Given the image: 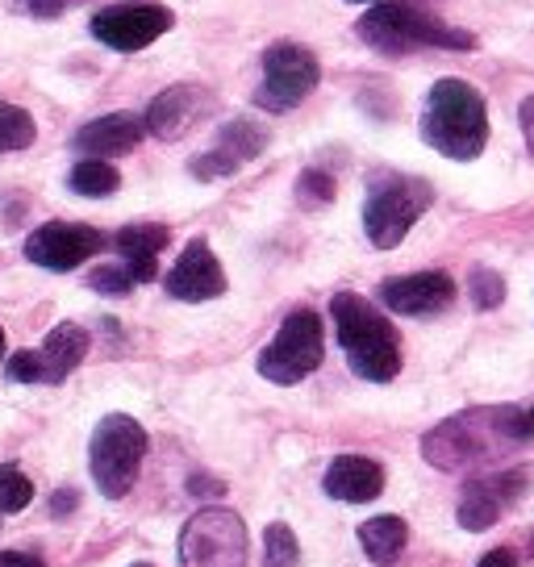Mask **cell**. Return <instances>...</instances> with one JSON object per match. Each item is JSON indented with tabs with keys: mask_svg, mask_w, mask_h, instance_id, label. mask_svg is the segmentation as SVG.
I'll return each mask as SVG.
<instances>
[{
	"mask_svg": "<svg viewBox=\"0 0 534 567\" xmlns=\"http://www.w3.org/2000/svg\"><path fill=\"white\" fill-rule=\"evenodd\" d=\"M526 409L517 405H476L463 409L443 425H434L422 439V455L439 472H468V467H489L505 460L514 446L531 443Z\"/></svg>",
	"mask_w": 534,
	"mask_h": 567,
	"instance_id": "obj_1",
	"label": "cell"
},
{
	"mask_svg": "<svg viewBox=\"0 0 534 567\" xmlns=\"http://www.w3.org/2000/svg\"><path fill=\"white\" fill-rule=\"evenodd\" d=\"M356 34L380 54H410V51H472L476 38L468 30L446 25L427 0H380L356 21Z\"/></svg>",
	"mask_w": 534,
	"mask_h": 567,
	"instance_id": "obj_2",
	"label": "cell"
},
{
	"mask_svg": "<svg viewBox=\"0 0 534 567\" xmlns=\"http://www.w3.org/2000/svg\"><path fill=\"white\" fill-rule=\"evenodd\" d=\"M330 318H335L342 354H347V363H351V372L359 380H372V384L397 380V372H401V338H397L392 321L372 301H363L359 292H335Z\"/></svg>",
	"mask_w": 534,
	"mask_h": 567,
	"instance_id": "obj_3",
	"label": "cell"
},
{
	"mask_svg": "<svg viewBox=\"0 0 534 567\" xmlns=\"http://www.w3.org/2000/svg\"><path fill=\"white\" fill-rule=\"evenodd\" d=\"M422 138L446 159H481L489 142V109L468 80H439L422 109Z\"/></svg>",
	"mask_w": 534,
	"mask_h": 567,
	"instance_id": "obj_4",
	"label": "cell"
},
{
	"mask_svg": "<svg viewBox=\"0 0 534 567\" xmlns=\"http://www.w3.org/2000/svg\"><path fill=\"white\" fill-rule=\"evenodd\" d=\"M434 205V188L427 179L405 176V172H376L368 179V200H363V230L376 250H392L405 243L413 221Z\"/></svg>",
	"mask_w": 534,
	"mask_h": 567,
	"instance_id": "obj_5",
	"label": "cell"
},
{
	"mask_svg": "<svg viewBox=\"0 0 534 567\" xmlns=\"http://www.w3.org/2000/svg\"><path fill=\"white\" fill-rule=\"evenodd\" d=\"M146 455V430L134 417L125 413H109L101 417L96 434H92V451H89V467L96 488L109 496V501H122L134 480H138V467H143Z\"/></svg>",
	"mask_w": 534,
	"mask_h": 567,
	"instance_id": "obj_6",
	"label": "cell"
},
{
	"mask_svg": "<svg viewBox=\"0 0 534 567\" xmlns=\"http://www.w3.org/2000/svg\"><path fill=\"white\" fill-rule=\"evenodd\" d=\"M326 354V334H321V318L314 309H292L276 338L259 351V375L271 384H301L305 375L321 368Z\"/></svg>",
	"mask_w": 534,
	"mask_h": 567,
	"instance_id": "obj_7",
	"label": "cell"
},
{
	"mask_svg": "<svg viewBox=\"0 0 534 567\" xmlns=\"http://www.w3.org/2000/svg\"><path fill=\"white\" fill-rule=\"evenodd\" d=\"M321 63L301 42H271L264 51V84L255 92V105L267 113H288L318 89Z\"/></svg>",
	"mask_w": 534,
	"mask_h": 567,
	"instance_id": "obj_8",
	"label": "cell"
},
{
	"mask_svg": "<svg viewBox=\"0 0 534 567\" xmlns=\"http://www.w3.org/2000/svg\"><path fill=\"white\" fill-rule=\"evenodd\" d=\"M179 567H247V526L230 509H201L179 534Z\"/></svg>",
	"mask_w": 534,
	"mask_h": 567,
	"instance_id": "obj_9",
	"label": "cell"
},
{
	"mask_svg": "<svg viewBox=\"0 0 534 567\" xmlns=\"http://www.w3.org/2000/svg\"><path fill=\"white\" fill-rule=\"evenodd\" d=\"M89 354V330L75 321H59L38 351H18L9 359V380L18 384H63Z\"/></svg>",
	"mask_w": 534,
	"mask_h": 567,
	"instance_id": "obj_10",
	"label": "cell"
},
{
	"mask_svg": "<svg viewBox=\"0 0 534 567\" xmlns=\"http://www.w3.org/2000/svg\"><path fill=\"white\" fill-rule=\"evenodd\" d=\"M176 25V13L167 4H151V0H125V4H109L92 18V38L105 42L109 51H146L155 38H163Z\"/></svg>",
	"mask_w": 534,
	"mask_h": 567,
	"instance_id": "obj_11",
	"label": "cell"
},
{
	"mask_svg": "<svg viewBox=\"0 0 534 567\" xmlns=\"http://www.w3.org/2000/svg\"><path fill=\"white\" fill-rule=\"evenodd\" d=\"M105 243V234L84 221H47L25 238V259L47 271H75L80 264H89L92 255H101Z\"/></svg>",
	"mask_w": 534,
	"mask_h": 567,
	"instance_id": "obj_12",
	"label": "cell"
},
{
	"mask_svg": "<svg viewBox=\"0 0 534 567\" xmlns=\"http://www.w3.org/2000/svg\"><path fill=\"white\" fill-rule=\"evenodd\" d=\"M531 480L522 472H484V476L468 480V488L460 493L455 517H460L463 530L481 534L489 526H497V517L505 514V505H514L517 496L526 493Z\"/></svg>",
	"mask_w": 534,
	"mask_h": 567,
	"instance_id": "obj_13",
	"label": "cell"
},
{
	"mask_svg": "<svg viewBox=\"0 0 534 567\" xmlns=\"http://www.w3.org/2000/svg\"><path fill=\"white\" fill-rule=\"evenodd\" d=\"M451 301H455V280L446 271H413L380 284V305L401 318H434Z\"/></svg>",
	"mask_w": 534,
	"mask_h": 567,
	"instance_id": "obj_14",
	"label": "cell"
},
{
	"mask_svg": "<svg viewBox=\"0 0 534 567\" xmlns=\"http://www.w3.org/2000/svg\"><path fill=\"white\" fill-rule=\"evenodd\" d=\"M217 96L201 84H176V89L160 92L151 109H146V134L160 142H179L196 122H205L214 113Z\"/></svg>",
	"mask_w": 534,
	"mask_h": 567,
	"instance_id": "obj_15",
	"label": "cell"
},
{
	"mask_svg": "<svg viewBox=\"0 0 534 567\" xmlns=\"http://www.w3.org/2000/svg\"><path fill=\"white\" fill-rule=\"evenodd\" d=\"M163 288H167V297H176V301H193V305L217 301V297L226 292V271L217 264L214 247H209L205 238H193L188 247L179 250V259L172 264Z\"/></svg>",
	"mask_w": 534,
	"mask_h": 567,
	"instance_id": "obj_16",
	"label": "cell"
},
{
	"mask_svg": "<svg viewBox=\"0 0 534 567\" xmlns=\"http://www.w3.org/2000/svg\"><path fill=\"white\" fill-rule=\"evenodd\" d=\"M267 146V134L259 130L255 122H247V117H238V122L222 125V134H217V146L209 151V155H196L193 163H188V172H193L196 179H217V176H234L243 163H250L259 151Z\"/></svg>",
	"mask_w": 534,
	"mask_h": 567,
	"instance_id": "obj_17",
	"label": "cell"
},
{
	"mask_svg": "<svg viewBox=\"0 0 534 567\" xmlns=\"http://www.w3.org/2000/svg\"><path fill=\"white\" fill-rule=\"evenodd\" d=\"M146 134V117L138 113H105L89 122L72 138V146L84 159H113V155H130Z\"/></svg>",
	"mask_w": 534,
	"mask_h": 567,
	"instance_id": "obj_18",
	"label": "cell"
},
{
	"mask_svg": "<svg viewBox=\"0 0 534 567\" xmlns=\"http://www.w3.org/2000/svg\"><path fill=\"white\" fill-rule=\"evenodd\" d=\"M321 488H326V496L347 501V505H368V501L384 493V467L368 460V455H339L326 467Z\"/></svg>",
	"mask_w": 534,
	"mask_h": 567,
	"instance_id": "obj_19",
	"label": "cell"
},
{
	"mask_svg": "<svg viewBox=\"0 0 534 567\" xmlns=\"http://www.w3.org/2000/svg\"><path fill=\"white\" fill-rule=\"evenodd\" d=\"M172 243V230L167 226H155V221H138V226H125L117 230L113 247L122 255V264L130 267V276L138 284H151L160 276V250Z\"/></svg>",
	"mask_w": 534,
	"mask_h": 567,
	"instance_id": "obj_20",
	"label": "cell"
},
{
	"mask_svg": "<svg viewBox=\"0 0 534 567\" xmlns=\"http://www.w3.org/2000/svg\"><path fill=\"white\" fill-rule=\"evenodd\" d=\"M405 543H410V526L397 514L372 517V522L359 526V547L368 550V559H376L380 567H389L405 550Z\"/></svg>",
	"mask_w": 534,
	"mask_h": 567,
	"instance_id": "obj_21",
	"label": "cell"
},
{
	"mask_svg": "<svg viewBox=\"0 0 534 567\" xmlns=\"http://www.w3.org/2000/svg\"><path fill=\"white\" fill-rule=\"evenodd\" d=\"M68 184H72V193H80V196H113L122 188V176H117V167L105 159H80L72 167Z\"/></svg>",
	"mask_w": 534,
	"mask_h": 567,
	"instance_id": "obj_22",
	"label": "cell"
},
{
	"mask_svg": "<svg viewBox=\"0 0 534 567\" xmlns=\"http://www.w3.org/2000/svg\"><path fill=\"white\" fill-rule=\"evenodd\" d=\"M34 138H38L34 117H30L21 105L0 101V155H9V151H25V146H34Z\"/></svg>",
	"mask_w": 534,
	"mask_h": 567,
	"instance_id": "obj_23",
	"label": "cell"
},
{
	"mask_svg": "<svg viewBox=\"0 0 534 567\" xmlns=\"http://www.w3.org/2000/svg\"><path fill=\"white\" fill-rule=\"evenodd\" d=\"M301 547H297V534L285 522H271L264 534V567H297Z\"/></svg>",
	"mask_w": 534,
	"mask_h": 567,
	"instance_id": "obj_24",
	"label": "cell"
},
{
	"mask_svg": "<svg viewBox=\"0 0 534 567\" xmlns=\"http://www.w3.org/2000/svg\"><path fill=\"white\" fill-rule=\"evenodd\" d=\"M34 501V484L18 467H0V514H21Z\"/></svg>",
	"mask_w": 534,
	"mask_h": 567,
	"instance_id": "obj_25",
	"label": "cell"
},
{
	"mask_svg": "<svg viewBox=\"0 0 534 567\" xmlns=\"http://www.w3.org/2000/svg\"><path fill=\"white\" fill-rule=\"evenodd\" d=\"M468 292H472V305H476V309H497V305L505 301V280H501L493 267H472Z\"/></svg>",
	"mask_w": 534,
	"mask_h": 567,
	"instance_id": "obj_26",
	"label": "cell"
},
{
	"mask_svg": "<svg viewBox=\"0 0 534 567\" xmlns=\"http://www.w3.org/2000/svg\"><path fill=\"white\" fill-rule=\"evenodd\" d=\"M297 200H301L305 209L330 205V200H335V179L326 176V172H318V167H309V172H301V179H297Z\"/></svg>",
	"mask_w": 534,
	"mask_h": 567,
	"instance_id": "obj_27",
	"label": "cell"
},
{
	"mask_svg": "<svg viewBox=\"0 0 534 567\" xmlns=\"http://www.w3.org/2000/svg\"><path fill=\"white\" fill-rule=\"evenodd\" d=\"M89 284L96 288V292H105V297H125L138 280L130 276V267L125 264H105V267H96V271H92Z\"/></svg>",
	"mask_w": 534,
	"mask_h": 567,
	"instance_id": "obj_28",
	"label": "cell"
},
{
	"mask_svg": "<svg viewBox=\"0 0 534 567\" xmlns=\"http://www.w3.org/2000/svg\"><path fill=\"white\" fill-rule=\"evenodd\" d=\"M25 13H34V18H59L63 9H68V0H18Z\"/></svg>",
	"mask_w": 534,
	"mask_h": 567,
	"instance_id": "obj_29",
	"label": "cell"
},
{
	"mask_svg": "<svg viewBox=\"0 0 534 567\" xmlns=\"http://www.w3.org/2000/svg\"><path fill=\"white\" fill-rule=\"evenodd\" d=\"M75 505H80V496H75V488H59V493L51 496V514H54V517L72 514Z\"/></svg>",
	"mask_w": 534,
	"mask_h": 567,
	"instance_id": "obj_30",
	"label": "cell"
},
{
	"mask_svg": "<svg viewBox=\"0 0 534 567\" xmlns=\"http://www.w3.org/2000/svg\"><path fill=\"white\" fill-rule=\"evenodd\" d=\"M517 122H522L526 146H531V155H534V96H526V101H522V109H517Z\"/></svg>",
	"mask_w": 534,
	"mask_h": 567,
	"instance_id": "obj_31",
	"label": "cell"
},
{
	"mask_svg": "<svg viewBox=\"0 0 534 567\" xmlns=\"http://www.w3.org/2000/svg\"><path fill=\"white\" fill-rule=\"evenodd\" d=\"M0 567H47L38 555H21V550H0Z\"/></svg>",
	"mask_w": 534,
	"mask_h": 567,
	"instance_id": "obj_32",
	"label": "cell"
},
{
	"mask_svg": "<svg viewBox=\"0 0 534 567\" xmlns=\"http://www.w3.org/2000/svg\"><path fill=\"white\" fill-rule=\"evenodd\" d=\"M476 567H517V555L510 547H497V550H489Z\"/></svg>",
	"mask_w": 534,
	"mask_h": 567,
	"instance_id": "obj_33",
	"label": "cell"
},
{
	"mask_svg": "<svg viewBox=\"0 0 534 567\" xmlns=\"http://www.w3.org/2000/svg\"><path fill=\"white\" fill-rule=\"evenodd\" d=\"M526 425H531V434H534V405L526 409Z\"/></svg>",
	"mask_w": 534,
	"mask_h": 567,
	"instance_id": "obj_34",
	"label": "cell"
},
{
	"mask_svg": "<svg viewBox=\"0 0 534 567\" xmlns=\"http://www.w3.org/2000/svg\"><path fill=\"white\" fill-rule=\"evenodd\" d=\"M72 4H80V0H68V9H72ZM92 4H101V0H92ZM113 4H125V0H113Z\"/></svg>",
	"mask_w": 534,
	"mask_h": 567,
	"instance_id": "obj_35",
	"label": "cell"
},
{
	"mask_svg": "<svg viewBox=\"0 0 534 567\" xmlns=\"http://www.w3.org/2000/svg\"><path fill=\"white\" fill-rule=\"evenodd\" d=\"M0 359H4V330H0Z\"/></svg>",
	"mask_w": 534,
	"mask_h": 567,
	"instance_id": "obj_36",
	"label": "cell"
},
{
	"mask_svg": "<svg viewBox=\"0 0 534 567\" xmlns=\"http://www.w3.org/2000/svg\"><path fill=\"white\" fill-rule=\"evenodd\" d=\"M351 4H372V0H351Z\"/></svg>",
	"mask_w": 534,
	"mask_h": 567,
	"instance_id": "obj_37",
	"label": "cell"
},
{
	"mask_svg": "<svg viewBox=\"0 0 534 567\" xmlns=\"http://www.w3.org/2000/svg\"><path fill=\"white\" fill-rule=\"evenodd\" d=\"M134 567H146V564H134Z\"/></svg>",
	"mask_w": 534,
	"mask_h": 567,
	"instance_id": "obj_38",
	"label": "cell"
}]
</instances>
